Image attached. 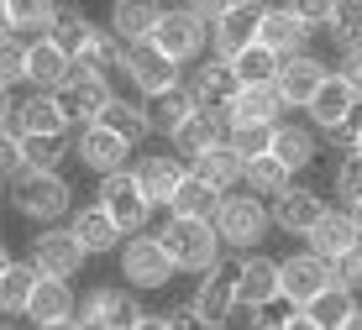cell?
Wrapping results in <instances>:
<instances>
[{
    "instance_id": "cell-1",
    "label": "cell",
    "mask_w": 362,
    "mask_h": 330,
    "mask_svg": "<svg viewBox=\"0 0 362 330\" xmlns=\"http://www.w3.org/2000/svg\"><path fill=\"white\" fill-rule=\"evenodd\" d=\"M158 247L168 252L173 273H216L221 268V252H226L210 220H163Z\"/></svg>"
},
{
    "instance_id": "cell-2",
    "label": "cell",
    "mask_w": 362,
    "mask_h": 330,
    "mask_svg": "<svg viewBox=\"0 0 362 330\" xmlns=\"http://www.w3.org/2000/svg\"><path fill=\"white\" fill-rule=\"evenodd\" d=\"M11 205H16L21 220H32L37 231H47V225H58L74 210V189H69L64 173H21V179L11 184Z\"/></svg>"
},
{
    "instance_id": "cell-3",
    "label": "cell",
    "mask_w": 362,
    "mask_h": 330,
    "mask_svg": "<svg viewBox=\"0 0 362 330\" xmlns=\"http://www.w3.org/2000/svg\"><path fill=\"white\" fill-rule=\"evenodd\" d=\"M210 225H216L221 247H231L236 257L257 252V247H263V236L273 231L268 205H263V199H252V194H221V205H216V215H210Z\"/></svg>"
},
{
    "instance_id": "cell-4",
    "label": "cell",
    "mask_w": 362,
    "mask_h": 330,
    "mask_svg": "<svg viewBox=\"0 0 362 330\" xmlns=\"http://www.w3.org/2000/svg\"><path fill=\"white\" fill-rule=\"evenodd\" d=\"M142 304H136V294L127 283H100L84 294V304L74 310V320H79L84 330H136V320H142Z\"/></svg>"
},
{
    "instance_id": "cell-5",
    "label": "cell",
    "mask_w": 362,
    "mask_h": 330,
    "mask_svg": "<svg viewBox=\"0 0 362 330\" xmlns=\"http://www.w3.org/2000/svg\"><path fill=\"white\" fill-rule=\"evenodd\" d=\"M153 47L173 63V69H184V63H199V58H205L210 32L189 16V6H168L163 21H158V32H153Z\"/></svg>"
},
{
    "instance_id": "cell-6",
    "label": "cell",
    "mask_w": 362,
    "mask_h": 330,
    "mask_svg": "<svg viewBox=\"0 0 362 330\" xmlns=\"http://www.w3.org/2000/svg\"><path fill=\"white\" fill-rule=\"evenodd\" d=\"M100 210L116 220V231L121 236H142V225L153 220V199L136 189V179H132V168L127 173H110V179H100V199H95Z\"/></svg>"
},
{
    "instance_id": "cell-7",
    "label": "cell",
    "mask_w": 362,
    "mask_h": 330,
    "mask_svg": "<svg viewBox=\"0 0 362 330\" xmlns=\"http://www.w3.org/2000/svg\"><path fill=\"white\" fill-rule=\"evenodd\" d=\"M121 262V278H127V288L136 294V288H168L173 283V262L168 252L158 247V236H127L116 252Z\"/></svg>"
},
{
    "instance_id": "cell-8",
    "label": "cell",
    "mask_w": 362,
    "mask_h": 330,
    "mask_svg": "<svg viewBox=\"0 0 362 330\" xmlns=\"http://www.w3.org/2000/svg\"><path fill=\"white\" fill-rule=\"evenodd\" d=\"M331 288V262H320L315 252H289V257L279 262V299L289 304V310H305L310 299H320Z\"/></svg>"
},
{
    "instance_id": "cell-9",
    "label": "cell",
    "mask_w": 362,
    "mask_h": 330,
    "mask_svg": "<svg viewBox=\"0 0 362 330\" xmlns=\"http://www.w3.org/2000/svg\"><path fill=\"white\" fill-rule=\"evenodd\" d=\"M231 283H236V310H273L279 304V262L263 252H247L231 262Z\"/></svg>"
},
{
    "instance_id": "cell-10",
    "label": "cell",
    "mask_w": 362,
    "mask_h": 330,
    "mask_svg": "<svg viewBox=\"0 0 362 330\" xmlns=\"http://www.w3.org/2000/svg\"><path fill=\"white\" fill-rule=\"evenodd\" d=\"M257 21H263V6H252V0H231L226 16L210 27V58L231 63V58H242L247 47H257Z\"/></svg>"
},
{
    "instance_id": "cell-11",
    "label": "cell",
    "mask_w": 362,
    "mask_h": 330,
    "mask_svg": "<svg viewBox=\"0 0 362 330\" xmlns=\"http://www.w3.org/2000/svg\"><path fill=\"white\" fill-rule=\"evenodd\" d=\"M32 268H37V278H69L84 268V247L74 241V231L69 225H47V231H37L32 236Z\"/></svg>"
},
{
    "instance_id": "cell-12",
    "label": "cell",
    "mask_w": 362,
    "mask_h": 330,
    "mask_svg": "<svg viewBox=\"0 0 362 330\" xmlns=\"http://www.w3.org/2000/svg\"><path fill=\"white\" fill-rule=\"evenodd\" d=\"M121 69H127V84H132L136 95H142V105L179 84V69H173V63L153 47V37H147V42H132V47H127V58H121Z\"/></svg>"
},
{
    "instance_id": "cell-13",
    "label": "cell",
    "mask_w": 362,
    "mask_h": 330,
    "mask_svg": "<svg viewBox=\"0 0 362 330\" xmlns=\"http://www.w3.org/2000/svg\"><path fill=\"white\" fill-rule=\"evenodd\" d=\"M357 110H362V100L346 90L341 79H331L315 90V100L305 105V116H310V131H331V136H341V131H352L357 126Z\"/></svg>"
},
{
    "instance_id": "cell-14",
    "label": "cell",
    "mask_w": 362,
    "mask_h": 330,
    "mask_svg": "<svg viewBox=\"0 0 362 330\" xmlns=\"http://www.w3.org/2000/svg\"><path fill=\"white\" fill-rule=\"evenodd\" d=\"M310 37H315V32L294 16V6H263V21H257V47H268L279 63L310 53Z\"/></svg>"
},
{
    "instance_id": "cell-15",
    "label": "cell",
    "mask_w": 362,
    "mask_h": 330,
    "mask_svg": "<svg viewBox=\"0 0 362 330\" xmlns=\"http://www.w3.org/2000/svg\"><path fill=\"white\" fill-rule=\"evenodd\" d=\"M189 320L194 330H205V325H226L231 314H236V283H231V268H216V273H205L199 278V288L189 294Z\"/></svg>"
},
{
    "instance_id": "cell-16",
    "label": "cell",
    "mask_w": 362,
    "mask_h": 330,
    "mask_svg": "<svg viewBox=\"0 0 362 330\" xmlns=\"http://www.w3.org/2000/svg\"><path fill=\"white\" fill-rule=\"evenodd\" d=\"M326 79H331V63H326V58L299 53V58H284V63H279V79H273V90L284 95V105H289V110H305Z\"/></svg>"
},
{
    "instance_id": "cell-17",
    "label": "cell",
    "mask_w": 362,
    "mask_h": 330,
    "mask_svg": "<svg viewBox=\"0 0 362 330\" xmlns=\"http://www.w3.org/2000/svg\"><path fill=\"white\" fill-rule=\"evenodd\" d=\"M69 152L84 163L90 173H100V179H110V173H127V142L121 136H110L105 126H79L74 131V142H69Z\"/></svg>"
},
{
    "instance_id": "cell-18",
    "label": "cell",
    "mask_w": 362,
    "mask_h": 330,
    "mask_svg": "<svg viewBox=\"0 0 362 330\" xmlns=\"http://www.w3.org/2000/svg\"><path fill=\"white\" fill-rule=\"evenodd\" d=\"M69 116L58 105V95H27L16 100V136H42V142H69Z\"/></svg>"
},
{
    "instance_id": "cell-19",
    "label": "cell",
    "mask_w": 362,
    "mask_h": 330,
    "mask_svg": "<svg viewBox=\"0 0 362 330\" xmlns=\"http://www.w3.org/2000/svg\"><path fill=\"white\" fill-rule=\"evenodd\" d=\"M326 210H331V205L315 194V189H284V194L268 205V220L279 225L284 236H310Z\"/></svg>"
},
{
    "instance_id": "cell-20",
    "label": "cell",
    "mask_w": 362,
    "mask_h": 330,
    "mask_svg": "<svg viewBox=\"0 0 362 330\" xmlns=\"http://www.w3.org/2000/svg\"><path fill=\"white\" fill-rule=\"evenodd\" d=\"M184 90L194 95L199 110L226 116V105H231V95H236V73H231V63H221V58H199L194 69H189V79H184Z\"/></svg>"
},
{
    "instance_id": "cell-21",
    "label": "cell",
    "mask_w": 362,
    "mask_h": 330,
    "mask_svg": "<svg viewBox=\"0 0 362 330\" xmlns=\"http://www.w3.org/2000/svg\"><path fill=\"white\" fill-rule=\"evenodd\" d=\"M69 79H74V63H69V53L53 42V37L27 42V84L37 95H58Z\"/></svg>"
},
{
    "instance_id": "cell-22",
    "label": "cell",
    "mask_w": 362,
    "mask_h": 330,
    "mask_svg": "<svg viewBox=\"0 0 362 330\" xmlns=\"http://www.w3.org/2000/svg\"><path fill=\"white\" fill-rule=\"evenodd\" d=\"M110 100H116L110 79H90V73H74L64 90H58V105H64V116L79 121V126H95L100 116H105Z\"/></svg>"
},
{
    "instance_id": "cell-23",
    "label": "cell",
    "mask_w": 362,
    "mask_h": 330,
    "mask_svg": "<svg viewBox=\"0 0 362 330\" xmlns=\"http://www.w3.org/2000/svg\"><path fill=\"white\" fill-rule=\"evenodd\" d=\"M221 142H226V116H216V110H194V116L168 136V147H173V158H179V163L205 158V152H216Z\"/></svg>"
},
{
    "instance_id": "cell-24",
    "label": "cell",
    "mask_w": 362,
    "mask_h": 330,
    "mask_svg": "<svg viewBox=\"0 0 362 330\" xmlns=\"http://www.w3.org/2000/svg\"><path fill=\"white\" fill-rule=\"evenodd\" d=\"M268 158L294 179V173H305L310 163L320 158V142H315V131H310V126H299V121H279V126H273V147H268Z\"/></svg>"
},
{
    "instance_id": "cell-25",
    "label": "cell",
    "mask_w": 362,
    "mask_h": 330,
    "mask_svg": "<svg viewBox=\"0 0 362 330\" xmlns=\"http://www.w3.org/2000/svg\"><path fill=\"white\" fill-rule=\"evenodd\" d=\"M284 95L273 84H257V90H236L231 105H226V131L231 126H279L284 121Z\"/></svg>"
},
{
    "instance_id": "cell-26",
    "label": "cell",
    "mask_w": 362,
    "mask_h": 330,
    "mask_svg": "<svg viewBox=\"0 0 362 330\" xmlns=\"http://www.w3.org/2000/svg\"><path fill=\"white\" fill-rule=\"evenodd\" d=\"M184 173H189V168H184L173 152H147V158H136V163H132V179H136V189H142L147 199H153V210H158V205H168V194L179 189Z\"/></svg>"
},
{
    "instance_id": "cell-27",
    "label": "cell",
    "mask_w": 362,
    "mask_h": 330,
    "mask_svg": "<svg viewBox=\"0 0 362 330\" xmlns=\"http://www.w3.org/2000/svg\"><path fill=\"white\" fill-rule=\"evenodd\" d=\"M74 310H79V299H74V288L64 283V278H37V288H32V304H27V320L32 330H42V325H58V320H74Z\"/></svg>"
},
{
    "instance_id": "cell-28",
    "label": "cell",
    "mask_w": 362,
    "mask_h": 330,
    "mask_svg": "<svg viewBox=\"0 0 362 330\" xmlns=\"http://www.w3.org/2000/svg\"><path fill=\"white\" fill-rule=\"evenodd\" d=\"M69 231H74V241L84 247V257H105V252H121V236L116 231V220H110L100 205H79L74 210V220H69Z\"/></svg>"
},
{
    "instance_id": "cell-29",
    "label": "cell",
    "mask_w": 362,
    "mask_h": 330,
    "mask_svg": "<svg viewBox=\"0 0 362 330\" xmlns=\"http://www.w3.org/2000/svg\"><path fill=\"white\" fill-rule=\"evenodd\" d=\"M158 21H163V6L158 0H116L110 6V37H121V42H147V37L158 32Z\"/></svg>"
},
{
    "instance_id": "cell-30",
    "label": "cell",
    "mask_w": 362,
    "mask_h": 330,
    "mask_svg": "<svg viewBox=\"0 0 362 330\" xmlns=\"http://www.w3.org/2000/svg\"><path fill=\"white\" fill-rule=\"evenodd\" d=\"M305 241H310V252H315L320 262H336L341 252H352L362 236H357V225H352V210H326V215H320V225Z\"/></svg>"
},
{
    "instance_id": "cell-31",
    "label": "cell",
    "mask_w": 362,
    "mask_h": 330,
    "mask_svg": "<svg viewBox=\"0 0 362 330\" xmlns=\"http://www.w3.org/2000/svg\"><path fill=\"white\" fill-rule=\"evenodd\" d=\"M216 205H221V194L210 184H199L194 173H184L179 179V189H173L168 194V220H210V215H216Z\"/></svg>"
},
{
    "instance_id": "cell-32",
    "label": "cell",
    "mask_w": 362,
    "mask_h": 330,
    "mask_svg": "<svg viewBox=\"0 0 362 330\" xmlns=\"http://www.w3.org/2000/svg\"><path fill=\"white\" fill-rule=\"evenodd\" d=\"M58 16H64V6H53V0H11V37H21V42L53 37Z\"/></svg>"
},
{
    "instance_id": "cell-33",
    "label": "cell",
    "mask_w": 362,
    "mask_h": 330,
    "mask_svg": "<svg viewBox=\"0 0 362 330\" xmlns=\"http://www.w3.org/2000/svg\"><path fill=\"white\" fill-rule=\"evenodd\" d=\"M95 126H105V131H110V136H121L127 147H136L142 136H153V126H147V105H142V100H127V95L110 100L105 116H100Z\"/></svg>"
},
{
    "instance_id": "cell-34",
    "label": "cell",
    "mask_w": 362,
    "mask_h": 330,
    "mask_svg": "<svg viewBox=\"0 0 362 330\" xmlns=\"http://www.w3.org/2000/svg\"><path fill=\"white\" fill-rule=\"evenodd\" d=\"M194 110H199V105H194V95L184 90V79H179L173 90H163L158 100H147V126H153L158 136H173L184 121L194 116Z\"/></svg>"
},
{
    "instance_id": "cell-35",
    "label": "cell",
    "mask_w": 362,
    "mask_h": 330,
    "mask_svg": "<svg viewBox=\"0 0 362 330\" xmlns=\"http://www.w3.org/2000/svg\"><path fill=\"white\" fill-rule=\"evenodd\" d=\"M189 173H194L199 184H210V189H216V194H231V189L242 184V158H236V152H231L226 142H221L216 152H205V158H194V163H189Z\"/></svg>"
},
{
    "instance_id": "cell-36",
    "label": "cell",
    "mask_w": 362,
    "mask_h": 330,
    "mask_svg": "<svg viewBox=\"0 0 362 330\" xmlns=\"http://www.w3.org/2000/svg\"><path fill=\"white\" fill-rule=\"evenodd\" d=\"M242 189L268 205V199H279L284 189H294V179H289L273 158H252V163H242Z\"/></svg>"
},
{
    "instance_id": "cell-37",
    "label": "cell",
    "mask_w": 362,
    "mask_h": 330,
    "mask_svg": "<svg viewBox=\"0 0 362 330\" xmlns=\"http://www.w3.org/2000/svg\"><path fill=\"white\" fill-rule=\"evenodd\" d=\"M32 288H37V268L32 262H11L0 273V314H27Z\"/></svg>"
},
{
    "instance_id": "cell-38",
    "label": "cell",
    "mask_w": 362,
    "mask_h": 330,
    "mask_svg": "<svg viewBox=\"0 0 362 330\" xmlns=\"http://www.w3.org/2000/svg\"><path fill=\"white\" fill-rule=\"evenodd\" d=\"M231 73H236V90H257V84L279 79V58L268 47H247L242 58H231Z\"/></svg>"
},
{
    "instance_id": "cell-39",
    "label": "cell",
    "mask_w": 362,
    "mask_h": 330,
    "mask_svg": "<svg viewBox=\"0 0 362 330\" xmlns=\"http://www.w3.org/2000/svg\"><path fill=\"white\" fill-rule=\"evenodd\" d=\"M95 32H100V27H95L90 16H84V11H64V16H58V32H53V42L64 47V53H69V63H74V58L84 53V47L95 42Z\"/></svg>"
},
{
    "instance_id": "cell-40",
    "label": "cell",
    "mask_w": 362,
    "mask_h": 330,
    "mask_svg": "<svg viewBox=\"0 0 362 330\" xmlns=\"http://www.w3.org/2000/svg\"><path fill=\"white\" fill-rule=\"evenodd\" d=\"M352 310H357V299H352V294H341V288H326L320 299H310V304H305V314H310V320H315L320 330H341Z\"/></svg>"
},
{
    "instance_id": "cell-41",
    "label": "cell",
    "mask_w": 362,
    "mask_h": 330,
    "mask_svg": "<svg viewBox=\"0 0 362 330\" xmlns=\"http://www.w3.org/2000/svg\"><path fill=\"white\" fill-rule=\"evenodd\" d=\"M331 189H336V199H341V210L362 205V158L357 152H346V158L331 168Z\"/></svg>"
},
{
    "instance_id": "cell-42",
    "label": "cell",
    "mask_w": 362,
    "mask_h": 330,
    "mask_svg": "<svg viewBox=\"0 0 362 330\" xmlns=\"http://www.w3.org/2000/svg\"><path fill=\"white\" fill-rule=\"evenodd\" d=\"M331 37H336V47H362V0H341V6L331 11V27H326Z\"/></svg>"
},
{
    "instance_id": "cell-43",
    "label": "cell",
    "mask_w": 362,
    "mask_h": 330,
    "mask_svg": "<svg viewBox=\"0 0 362 330\" xmlns=\"http://www.w3.org/2000/svg\"><path fill=\"white\" fill-rule=\"evenodd\" d=\"M226 147H231L242 163L268 158V147H273V126H231V131H226Z\"/></svg>"
},
{
    "instance_id": "cell-44",
    "label": "cell",
    "mask_w": 362,
    "mask_h": 330,
    "mask_svg": "<svg viewBox=\"0 0 362 330\" xmlns=\"http://www.w3.org/2000/svg\"><path fill=\"white\" fill-rule=\"evenodd\" d=\"M21 158H27V173H58V163L69 158V142H42V136H21Z\"/></svg>"
},
{
    "instance_id": "cell-45",
    "label": "cell",
    "mask_w": 362,
    "mask_h": 330,
    "mask_svg": "<svg viewBox=\"0 0 362 330\" xmlns=\"http://www.w3.org/2000/svg\"><path fill=\"white\" fill-rule=\"evenodd\" d=\"M27 84V42L21 37H0V90Z\"/></svg>"
},
{
    "instance_id": "cell-46",
    "label": "cell",
    "mask_w": 362,
    "mask_h": 330,
    "mask_svg": "<svg viewBox=\"0 0 362 330\" xmlns=\"http://www.w3.org/2000/svg\"><path fill=\"white\" fill-rule=\"evenodd\" d=\"M331 288H341V294H352V299L362 294V241L331 262Z\"/></svg>"
},
{
    "instance_id": "cell-47",
    "label": "cell",
    "mask_w": 362,
    "mask_h": 330,
    "mask_svg": "<svg viewBox=\"0 0 362 330\" xmlns=\"http://www.w3.org/2000/svg\"><path fill=\"white\" fill-rule=\"evenodd\" d=\"M27 173V158H21V136L0 131V184H16Z\"/></svg>"
},
{
    "instance_id": "cell-48",
    "label": "cell",
    "mask_w": 362,
    "mask_h": 330,
    "mask_svg": "<svg viewBox=\"0 0 362 330\" xmlns=\"http://www.w3.org/2000/svg\"><path fill=\"white\" fill-rule=\"evenodd\" d=\"M336 79H341L346 90L362 100V47H346V53L336 58Z\"/></svg>"
},
{
    "instance_id": "cell-49",
    "label": "cell",
    "mask_w": 362,
    "mask_h": 330,
    "mask_svg": "<svg viewBox=\"0 0 362 330\" xmlns=\"http://www.w3.org/2000/svg\"><path fill=\"white\" fill-rule=\"evenodd\" d=\"M331 11H336L331 0H299V6H294V16L305 21L310 32H315V27H331Z\"/></svg>"
},
{
    "instance_id": "cell-50",
    "label": "cell",
    "mask_w": 362,
    "mask_h": 330,
    "mask_svg": "<svg viewBox=\"0 0 362 330\" xmlns=\"http://www.w3.org/2000/svg\"><path fill=\"white\" fill-rule=\"evenodd\" d=\"M0 131H16V95L0 90Z\"/></svg>"
},
{
    "instance_id": "cell-51",
    "label": "cell",
    "mask_w": 362,
    "mask_h": 330,
    "mask_svg": "<svg viewBox=\"0 0 362 330\" xmlns=\"http://www.w3.org/2000/svg\"><path fill=\"white\" fill-rule=\"evenodd\" d=\"M252 314V330H284V314H273V310H247Z\"/></svg>"
},
{
    "instance_id": "cell-52",
    "label": "cell",
    "mask_w": 362,
    "mask_h": 330,
    "mask_svg": "<svg viewBox=\"0 0 362 330\" xmlns=\"http://www.w3.org/2000/svg\"><path fill=\"white\" fill-rule=\"evenodd\" d=\"M284 330H320V325L310 320L305 310H289V314H284Z\"/></svg>"
},
{
    "instance_id": "cell-53",
    "label": "cell",
    "mask_w": 362,
    "mask_h": 330,
    "mask_svg": "<svg viewBox=\"0 0 362 330\" xmlns=\"http://www.w3.org/2000/svg\"><path fill=\"white\" fill-rule=\"evenodd\" d=\"M136 330H179L168 320V314H142V320H136Z\"/></svg>"
},
{
    "instance_id": "cell-54",
    "label": "cell",
    "mask_w": 362,
    "mask_h": 330,
    "mask_svg": "<svg viewBox=\"0 0 362 330\" xmlns=\"http://www.w3.org/2000/svg\"><path fill=\"white\" fill-rule=\"evenodd\" d=\"M0 37H11V0H0Z\"/></svg>"
},
{
    "instance_id": "cell-55",
    "label": "cell",
    "mask_w": 362,
    "mask_h": 330,
    "mask_svg": "<svg viewBox=\"0 0 362 330\" xmlns=\"http://www.w3.org/2000/svg\"><path fill=\"white\" fill-rule=\"evenodd\" d=\"M346 136H352V152L362 158V116H357V126H352V131H346Z\"/></svg>"
},
{
    "instance_id": "cell-56",
    "label": "cell",
    "mask_w": 362,
    "mask_h": 330,
    "mask_svg": "<svg viewBox=\"0 0 362 330\" xmlns=\"http://www.w3.org/2000/svg\"><path fill=\"white\" fill-rule=\"evenodd\" d=\"M341 330H362V304H357L352 314H346V325H341Z\"/></svg>"
},
{
    "instance_id": "cell-57",
    "label": "cell",
    "mask_w": 362,
    "mask_h": 330,
    "mask_svg": "<svg viewBox=\"0 0 362 330\" xmlns=\"http://www.w3.org/2000/svg\"><path fill=\"white\" fill-rule=\"evenodd\" d=\"M11 262H16V257H11V247H6V241H0V273H6Z\"/></svg>"
},
{
    "instance_id": "cell-58",
    "label": "cell",
    "mask_w": 362,
    "mask_h": 330,
    "mask_svg": "<svg viewBox=\"0 0 362 330\" xmlns=\"http://www.w3.org/2000/svg\"><path fill=\"white\" fill-rule=\"evenodd\" d=\"M42 330H84L79 320H58V325H42Z\"/></svg>"
},
{
    "instance_id": "cell-59",
    "label": "cell",
    "mask_w": 362,
    "mask_h": 330,
    "mask_svg": "<svg viewBox=\"0 0 362 330\" xmlns=\"http://www.w3.org/2000/svg\"><path fill=\"white\" fill-rule=\"evenodd\" d=\"M0 330H32V325H16V320H0Z\"/></svg>"
},
{
    "instance_id": "cell-60",
    "label": "cell",
    "mask_w": 362,
    "mask_h": 330,
    "mask_svg": "<svg viewBox=\"0 0 362 330\" xmlns=\"http://www.w3.org/2000/svg\"><path fill=\"white\" fill-rule=\"evenodd\" d=\"M352 225H357V236H362V205H357V210H352Z\"/></svg>"
},
{
    "instance_id": "cell-61",
    "label": "cell",
    "mask_w": 362,
    "mask_h": 330,
    "mask_svg": "<svg viewBox=\"0 0 362 330\" xmlns=\"http://www.w3.org/2000/svg\"><path fill=\"white\" fill-rule=\"evenodd\" d=\"M205 330H231V325H205Z\"/></svg>"
}]
</instances>
